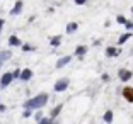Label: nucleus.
Wrapping results in <instances>:
<instances>
[{"label": "nucleus", "mask_w": 133, "mask_h": 124, "mask_svg": "<svg viewBox=\"0 0 133 124\" xmlns=\"http://www.w3.org/2000/svg\"><path fill=\"white\" fill-rule=\"evenodd\" d=\"M46 102H48V95H46V93H39L36 99L26 102V107H43Z\"/></svg>", "instance_id": "obj_1"}, {"label": "nucleus", "mask_w": 133, "mask_h": 124, "mask_svg": "<svg viewBox=\"0 0 133 124\" xmlns=\"http://www.w3.org/2000/svg\"><path fill=\"white\" fill-rule=\"evenodd\" d=\"M12 78H14V75H12V73H5L4 77H2V80H0V87H2V89H5V87H7L9 83L12 82Z\"/></svg>", "instance_id": "obj_2"}, {"label": "nucleus", "mask_w": 133, "mask_h": 124, "mask_svg": "<svg viewBox=\"0 0 133 124\" xmlns=\"http://www.w3.org/2000/svg\"><path fill=\"white\" fill-rule=\"evenodd\" d=\"M66 87H68V80H66V78H62V80H58V83L55 85V90L56 92H62V90H65Z\"/></svg>", "instance_id": "obj_3"}, {"label": "nucleus", "mask_w": 133, "mask_h": 124, "mask_svg": "<svg viewBox=\"0 0 133 124\" xmlns=\"http://www.w3.org/2000/svg\"><path fill=\"white\" fill-rule=\"evenodd\" d=\"M123 97H126V100H128V102H133V89H131V87L123 89Z\"/></svg>", "instance_id": "obj_4"}, {"label": "nucleus", "mask_w": 133, "mask_h": 124, "mask_svg": "<svg viewBox=\"0 0 133 124\" xmlns=\"http://www.w3.org/2000/svg\"><path fill=\"white\" fill-rule=\"evenodd\" d=\"M130 77H131V73H130V71H126V70H121V71H119V78H121V80L126 82Z\"/></svg>", "instance_id": "obj_5"}, {"label": "nucleus", "mask_w": 133, "mask_h": 124, "mask_svg": "<svg viewBox=\"0 0 133 124\" xmlns=\"http://www.w3.org/2000/svg\"><path fill=\"white\" fill-rule=\"evenodd\" d=\"M68 61H70V56H65V58H62L58 63H56V66H58V68H62V66H63V65H66Z\"/></svg>", "instance_id": "obj_6"}, {"label": "nucleus", "mask_w": 133, "mask_h": 124, "mask_svg": "<svg viewBox=\"0 0 133 124\" xmlns=\"http://www.w3.org/2000/svg\"><path fill=\"white\" fill-rule=\"evenodd\" d=\"M31 77H32V73H31L29 70H24L22 73H21V78H22V80H29Z\"/></svg>", "instance_id": "obj_7"}, {"label": "nucleus", "mask_w": 133, "mask_h": 124, "mask_svg": "<svg viewBox=\"0 0 133 124\" xmlns=\"http://www.w3.org/2000/svg\"><path fill=\"white\" fill-rule=\"evenodd\" d=\"M9 43H10L12 46H19V44H21V41L16 38V36H10V39H9Z\"/></svg>", "instance_id": "obj_8"}, {"label": "nucleus", "mask_w": 133, "mask_h": 124, "mask_svg": "<svg viewBox=\"0 0 133 124\" xmlns=\"http://www.w3.org/2000/svg\"><path fill=\"white\" fill-rule=\"evenodd\" d=\"M60 111H62V105H58V107L53 109V111H51V119H55V117L60 114Z\"/></svg>", "instance_id": "obj_9"}, {"label": "nucleus", "mask_w": 133, "mask_h": 124, "mask_svg": "<svg viewBox=\"0 0 133 124\" xmlns=\"http://www.w3.org/2000/svg\"><path fill=\"white\" fill-rule=\"evenodd\" d=\"M21 9H22V2H17L16 9L12 10V16H16V14H19V12H21Z\"/></svg>", "instance_id": "obj_10"}, {"label": "nucleus", "mask_w": 133, "mask_h": 124, "mask_svg": "<svg viewBox=\"0 0 133 124\" xmlns=\"http://www.w3.org/2000/svg\"><path fill=\"white\" fill-rule=\"evenodd\" d=\"M75 29H77V24H68L66 26V32H75Z\"/></svg>", "instance_id": "obj_11"}, {"label": "nucleus", "mask_w": 133, "mask_h": 124, "mask_svg": "<svg viewBox=\"0 0 133 124\" xmlns=\"http://www.w3.org/2000/svg\"><path fill=\"white\" fill-rule=\"evenodd\" d=\"M104 121H108V122H111V121H113V114H111L109 111L104 114Z\"/></svg>", "instance_id": "obj_12"}, {"label": "nucleus", "mask_w": 133, "mask_h": 124, "mask_svg": "<svg viewBox=\"0 0 133 124\" xmlns=\"http://www.w3.org/2000/svg\"><path fill=\"white\" fill-rule=\"evenodd\" d=\"M106 53L109 54V56H114V54H116V53H118V51H116V49H114V48H108V51H106Z\"/></svg>", "instance_id": "obj_13"}, {"label": "nucleus", "mask_w": 133, "mask_h": 124, "mask_svg": "<svg viewBox=\"0 0 133 124\" xmlns=\"http://www.w3.org/2000/svg\"><path fill=\"white\" fill-rule=\"evenodd\" d=\"M130 38H131V34H125L123 38H119V44H123V43L126 41V39H130Z\"/></svg>", "instance_id": "obj_14"}, {"label": "nucleus", "mask_w": 133, "mask_h": 124, "mask_svg": "<svg viewBox=\"0 0 133 124\" xmlns=\"http://www.w3.org/2000/svg\"><path fill=\"white\" fill-rule=\"evenodd\" d=\"M75 53H77L78 56H80V54H84V53H85V48H84V46H82V48H77V51H75Z\"/></svg>", "instance_id": "obj_15"}, {"label": "nucleus", "mask_w": 133, "mask_h": 124, "mask_svg": "<svg viewBox=\"0 0 133 124\" xmlns=\"http://www.w3.org/2000/svg\"><path fill=\"white\" fill-rule=\"evenodd\" d=\"M51 44H53V46H58V44H60V38H55V39H51Z\"/></svg>", "instance_id": "obj_16"}, {"label": "nucleus", "mask_w": 133, "mask_h": 124, "mask_svg": "<svg viewBox=\"0 0 133 124\" xmlns=\"http://www.w3.org/2000/svg\"><path fill=\"white\" fill-rule=\"evenodd\" d=\"M118 22H123V24H126V20H125V17H121V16H119V17H118Z\"/></svg>", "instance_id": "obj_17"}, {"label": "nucleus", "mask_w": 133, "mask_h": 124, "mask_svg": "<svg viewBox=\"0 0 133 124\" xmlns=\"http://www.w3.org/2000/svg\"><path fill=\"white\" fill-rule=\"evenodd\" d=\"M126 27H128V29H133V22H126Z\"/></svg>", "instance_id": "obj_18"}, {"label": "nucleus", "mask_w": 133, "mask_h": 124, "mask_svg": "<svg viewBox=\"0 0 133 124\" xmlns=\"http://www.w3.org/2000/svg\"><path fill=\"white\" fill-rule=\"evenodd\" d=\"M77 4H85V0H75Z\"/></svg>", "instance_id": "obj_19"}, {"label": "nucleus", "mask_w": 133, "mask_h": 124, "mask_svg": "<svg viewBox=\"0 0 133 124\" xmlns=\"http://www.w3.org/2000/svg\"><path fill=\"white\" fill-rule=\"evenodd\" d=\"M2 26H4V20H0V27H2ZM0 31H2V29H0Z\"/></svg>", "instance_id": "obj_20"}]
</instances>
